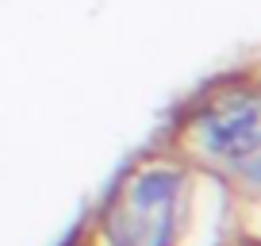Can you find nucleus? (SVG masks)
Instances as JSON below:
<instances>
[{"label":"nucleus","instance_id":"1","mask_svg":"<svg viewBox=\"0 0 261 246\" xmlns=\"http://www.w3.org/2000/svg\"><path fill=\"white\" fill-rule=\"evenodd\" d=\"M185 177L165 165L135 173L108 208V238L112 246H169L177 227V204Z\"/></svg>","mask_w":261,"mask_h":246},{"label":"nucleus","instance_id":"2","mask_svg":"<svg viewBox=\"0 0 261 246\" xmlns=\"http://www.w3.org/2000/svg\"><path fill=\"white\" fill-rule=\"evenodd\" d=\"M200 146L207 154L223 158L234 169H246V177H257V154H261V112L253 92H234V96L215 100L204 112L200 127Z\"/></svg>","mask_w":261,"mask_h":246}]
</instances>
